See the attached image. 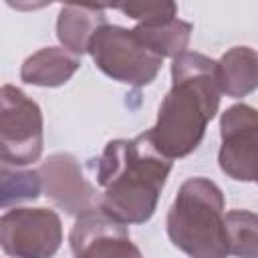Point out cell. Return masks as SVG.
I'll use <instances>...</instances> for the list:
<instances>
[{
	"mask_svg": "<svg viewBox=\"0 0 258 258\" xmlns=\"http://www.w3.org/2000/svg\"><path fill=\"white\" fill-rule=\"evenodd\" d=\"M169 171L171 159L153 145L149 131L111 141L97 163V183L103 187L99 210L121 224L147 222Z\"/></svg>",
	"mask_w": 258,
	"mask_h": 258,
	"instance_id": "obj_1",
	"label": "cell"
},
{
	"mask_svg": "<svg viewBox=\"0 0 258 258\" xmlns=\"http://www.w3.org/2000/svg\"><path fill=\"white\" fill-rule=\"evenodd\" d=\"M218 62L198 52H181L171 64V89L165 95L157 123L149 131L153 145L165 157L191 153L220 105Z\"/></svg>",
	"mask_w": 258,
	"mask_h": 258,
	"instance_id": "obj_2",
	"label": "cell"
},
{
	"mask_svg": "<svg viewBox=\"0 0 258 258\" xmlns=\"http://www.w3.org/2000/svg\"><path fill=\"white\" fill-rule=\"evenodd\" d=\"M167 234L189 258H226L230 238L220 187L206 177L187 179L169 208Z\"/></svg>",
	"mask_w": 258,
	"mask_h": 258,
	"instance_id": "obj_3",
	"label": "cell"
},
{
	"mask_svg": "<svg viewBox=\"0 0 258 258\" xmlns=\"http://www.w3.org/2000/svg\"><path fill=\"white\" fill-rule=\"evenodd\" d=\"M87 50L107 77L135 87L149 85L163 62L133 30L107 22L93 32Z\"/></svg>",
	"mask_w": 258,
	"mask_h": 258,
	"instance_id": "obj_4",
	"label": "cell"
},
{
	"mask_svg": "<svg viewBox=\"0 0 258 258\" xmlns=\"http://www.w3.org/2000/svg\"><path fill=\"white\" fill-rule=\"evenodd\" d=\"M42 151L40 107L12 85L0 87V161L26 165Z\"/></svg>",
	"mask_w": 258,
	"mask_h": 258,
	"instance_id": "obj_5",
	"label": "cell"
},
{
	"mask_svg": "<svg viewBox=\"0 0 258 258\" xmlns=\"http://www.w3.org/2000/svg\"><path fill=\"white\" fill-rule=\"evenodd\" d=\"M62 242L60 220L46 208H14L0 218V246L12 258H52Z\"/></svg>",
	"mask_w": 258,
	"mask_h": 258,
	"instance_id": "obj_6",
	"label": "cell"
},
{
	"mask_svg": "<svg viewBox=\"0 0 258 258\" xmlns=\"http://www.w3.org/2000/svg\"><path fill=\"white\" fill-rule=\"evenodd\" d=\"M69 242L75 258H141L125 224L113 220L99 208L77 218Z\"/></svg>",
	"mask_w": 258,
	"mask_h": 258,
	"instance_id": "obj_7",
	"label": "cell"
},
{
	"mask_svg": "<svg viewBox=\"0 0 258 258\" xmlns=\"http://www.w3.org/2000/svg\"><path fill=\"white\" fill-rule=\"evenodd\" d=\"M256 111L248 105H234L222 115L220 167L234 179H256Z\"/></svg>",
	"mask_w": 258,
	"mask_h": 258,
	"instance_id": "obj_8",
	"label": "cell"
},
{
	"mask_svg": "<svg viewBox=\"0 0 258 258\" xmlns=\"http://www.w3.org/2000/svg\"><path fill=\"white\" fill-rule=\"evenodd\" d=\"M46 196L69 214H85L95 208L93 187L87 183L81 165L71 153L50 155L38 169Z\"/></svg>",
	"mask_w": 258,
	"mask_h": 258,
	"instance_id": "obj_9",
	"label": "cell"
},
{
	"mask_svg": "<svg viewBox=\"0 0 258 258\" xmlns=\"http://www.w3.org/2000/svg\"><path fill=\"white\" fill-rule=\"evenodd\" d=\"M79 69V58L62 48H42L28 56L22 64L20 77L24 83L38 87H58L67 83Z\"/></svg>",
	"mask_w": 258,
	"mask_h": 258,
	"instance_id": "obj_10",
	"label": "cell"
},
{
	"mask_svg": "<svg viewBox=\"0 0 258 258\" xmlns=\"http://www.w3.org/2000/svg\"><path fill=\"white\" fill-rule=\"evenodd\" d=\"M191 26L187 22L177 20L175 16L157 18L151 22H141L133 32L161 58L165 56H179L187 46Z\"/></svg>",
	"mask_w": 258,
	"mask_h": 258,
	"instance_id": "obj_11",
	"label": "cell"
},
{
	"mask_svg": "<svg viewBox=\"0 0 258 258\" xmlns=\"http://www.w3.org/2000/svg\"><path fill=\"white\" fill-rule=\"evenodd\" d=\"M105 24L101 8L95 6H64L58 16V38L73 52H87L93 32Z\"/></svg>",
	"mask_w": 258,
	"mask_h": 258,
	"instance_id": "obj_12",
	"label": "cell"
},
{
	"mask_svg": "<svg viewBox=\"0 0 258 258\" xmlns=\"http://www.w3.org/2000/svg\"><path fill=\"white\" fill-rule=\"evenodd\" d=\"M218 81L222 93L244 97L256 87V52L246 46H236L218 62Z\"/></svg>",
	"mask_w": 258,
	"mask_h": 258,
	"instance_id": "obj_13",
	"label": "cell"
},
{
	"mask_svg": "<svg viewBox=\"0 0 258 258\" xmlns=\"http://www.w3.org/2000/svg\"><path fill=\"white\" fill-rule=\"evenodd\" d=\"M40 175L34 169L0 167V212L40 196Z\"/></svg>",
	"mask_w": 258,
	"mask_h": 258,
	"instance_id": "obj_14",
	"label": "cell"
},
{
	"mask_svg": "<svg viewBox=\"0 0 258 258\" xmlns=\"http://www.w3.org/2000/svg\"><path fill=\"white\" fill-rule=\"evenodd\" d=\"M230 238V254L240 258H256V216L252 212L226 214Z\"/></svg>",
	"mask_w": 258,
	"mask_h": 258,
	"instance_id": "obj_15",
	"label": "cell"
}]
</instances>
